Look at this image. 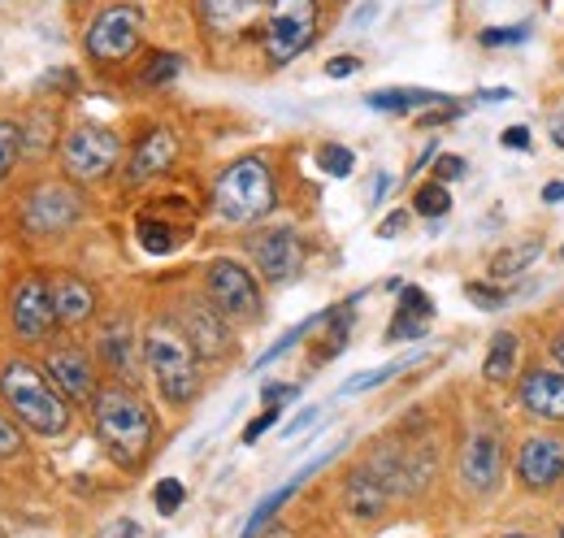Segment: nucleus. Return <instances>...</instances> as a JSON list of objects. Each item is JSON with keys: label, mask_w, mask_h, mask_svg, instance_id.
<instances>
[{"label": "nucleus", "mask_w": 564, "mask_h": 538, "mask_svg": "<svg viewBox=\"0 0 564 538\" xmlns=\"http://www.w3.org/2000/svg\"><path fill=\"white\" fill-rule=\"evenodd\" d=\"M96 434L122 465H140L152 443V412L127 387H105L96 396Z\"/></svg>", "instance_id": "1"}, {"label": "nucleus", "mask_w": 564, "mask_h": 538, "mask_svg": "<svg viewBox=\"0 0 564 538\" xmlns=\"http://www.w3.org/2000/svg\"><path fill=\"white\" fill-rule=\"evenodd\" d=\"M143 361L152 369L156 391L170 404H187L196 396L200 378H196V347L174 322H152L143 335Z\"/></svg>", "instance_id": "2"}, {"label": "nucleus", "mask_w": 564, "mask_h": 538, "mask_svg": "<svg viewBox=\"0 0 564 538\" xmlns=\"http://www.w3.org/2000/svg\"><path fill=\"white\" fill-rule=\"evenodd\" d=\"M0 396L9 400L13 417H22L31 430H40V434H48V439L70 426L66 396H62L40 369H31V365H22V361H13V365L0 374Z\"/></svg>", "instance_id": "3"}, {"label": "nucleus", "mask_w": 564, "mask_h": 538, "mask_svg": "<svg viewBox=\"0 0 564 538\" xmlns=\"http://www.w3.org/2000/svg\"><path fill=\"white\" fill-rule=\"evenodd\" d=\"M213 208L230 226L261 222L274 208V174H270V165L261 157H243V161L226 165L217 187H213Z\"/></svg>", "instance_id": "4"}, {"label": "nucleus", "mask_w": 564, "mask_h": 538, "mask_svg": "<svg viewBox=\"0 0 564 538\" xmlns=\"http://www.w3.org/2000/svg\"><path fill=\"white\" fill-rule=\"evenodd\" d=\"M317 40V0H270L265 57L270 66H291Z\"/></svg>", "instance_id": "5"}, {"label": "nucleus", "mask_w": 564, "mask_h": 538, "mask_svg": "<svg viewBox=\"0 0 564 538\" xmlns=\"http://www.w3.org/2000/svg\"><path fill=\"white\" fill-rule=\"evenodd\" d=\"M143 13L135 4H109L91 26H87V53L96 62H127L140 49Z\"/></svg>", "instance_id": "6"}, {"label": "nucleus", "mask_w": 564, "mask_h": 538, "mask_svg": "<svg viewBox=\"0 0 564 538\" xmlns=\"http://www.w3.org/2000/svg\"><path fill=\"white\" fill-rule=\"evenodd\" d=\"M118 152H122V143H118V134L109 131V127H78V131H70L66 143H62L66 174H70V179H83V183L105 179V174L118 165Z\"/></svg>", "instance_id": "7"}, {"label": "nucleus", "mask_w": 564, "mask_h": 538, "mask_svg": "<svg viewBox=\"0 0 564 538\" xmlns=\"http://www.w3.org/2000/svg\"><path fill=\"white\" fill-rule=\"evenodd\" d=\"M209 300L226 318H239V322H252L261 313L257 278L239 266V261H226V257L209 266Z\"/></svg>", "instance_id": "8"}, {"label": "nucleus", "mask_w": 564, "mask_h": 538, "mask_svg": "<svg viewBox=\"0 0 564 538\" xmlns=\"http://www.w3.org/2000/svg\"><path fill=\"white\" fill-rule=\"evenodd\" d=\"M78 213H83V201H78V192H70L66 183H40L26 204H22V222H26V230H35V235H53V230H66L78 222Z\"/></svg>", "instance_id": "9"}, {"label": "nucleus", "mask_w": 564, "mask_h": 538, "mask_svg": "<svg viewBox=\"0 0 564 538\" xmlns=\"http://www.w3.org/2000/svg\"><path fill=\"white\" fill-rule=\"evenodd\" d=\"M57 322V304H53V282L44 278H22V287L13 291V326L22 338H44Z\"/></svg>", "instance_id": "10"}, {"label": "nucleus", "mask_w": 564, "mask_h": 538, "mask_svg": "<svg viewBox=\"0 0 564 538\" xmlns=\"http://www.w3.org/2000/svg\"><path fill=\"white\" fill-rule=\"evenodd\" d=\"M517 473L530 491H547L564 477V439L556 434H534L521 443V456H517Z\"/></svg>", "instance_id": "11"}, {"label": "nucleus", "mask_w": 564, "mask_h": 538, "mask_svg": "<svg viewBox=\"0 0 564 538\" xmlns=\"http://www.w3.org/2000/svg\"><path fill=\"white\" fill-rule=\"evenodd\" d=\"M499 470H503V452H499V439L491 430H474V439L465 443L460 452V482L478 495H487L499 486Z\"/></svg>", "instance_id": "12"}, {"label": "nucleus", "mask_w": 564, "mask_h": 538, "mask_svg": "<svg viewBox=\"0 0 564 538\" xmlns=\"http://www.w3.org/2000/svg\"><path fill=\"white\" fill-rule=\"evenodd\" d=\"M252 257H257V269L270 278V282H291L300 266H304V252H300V239L291 226H279V230H265L257 244H252Z\"/></svg>", "instance_id": "13"}, {"label": "nucleus", "mask_w": 564, "mask_h": 538, "mask_svg": "<svg viewBox=\"0 0 564 538\" xmlns=\"http://www.w3.org/2000/svg\"><path fill=\"white\" fill-rule=\"evenodd\" d=\"M521 404L543 421H564V369H530L521 383Z\"/></svg>", "instance_id": "14"}, {"label": "nucleus", "mask_w": 564, "mask_h": 538, "mask_svg": "<svg viewBox=\"0 0 564 538\" xmlns=\"http://www.w3.org/2000/svg\"><path fill=\"white\" fill-rule=\"evenodd\" d=\"M183 335H187V343L200 352V356H221L226 352V343H230V335H226V313L217 309V304H187L183 309Z\"/></svg>", "instance_id": "15"}, {"label": "nucleus", "mask_w": 564, "mask_h": 538, "mask_svg": "<svg viewBox=\"0 0 564 538\" xmlns=\"http://www.w3.org/2000/svg\"><path fill=\"white\" fill-rule=\"evenodd\" d=\"M48 374H53V383H57V391L66 396V400H91L96 396V378H91V361L78 352V347H62V352H53L48 356Z\"/></svg>", "instance_id": "16"}, {"label": "nucleus", "mask_w": 564, "mask_h": 538, "mask_svg": "<svg viewBox=\"0 0 564 538\" xmlns=\"http://www.w3.org/2000/svg\"><path fill=\"white\" fill-rule=\"evenodd\" d=\"M326 461H330V452H322V456H313V461H308L304 470H300V473H291V477L282 482V486H279V491H274V495H265V499H261V504L252 508V517H248V526H243V538H257V535H261V530L270 526V517H274V513H279L282 504H286V499H291V495H295V491H300V486H304V482H308L313 473L322 470Z\"/></svg>", "instance_id": "17"}, {"label": "nucleus", "mask_w": 564, "mask_h": 538, "mask_svg": "<svg viewBox=\"0 0 564 538\" xmlns=\"http://www.w3.org/2000/svg\"><path fill=\"white\" fill-rule=\"evenodd\" d=\"M174 157H178L174 134H170V131H148L140 139V148H135V157H131V179H135V183H143V179L165 174V170L174 165Z\"/></svg>", "instance_id": "18"}, {"label": "nucleus", "mask_w": 564, "mask_h": 538, "mask_svg": "<svg viewBox=\"0 0 564 538\" xmlns=\"http://www.w3.org/2000/svg\"><path fill=\"white\" fill-rule=\"evenodd\" d=\"M53 304H57V322H66V326H78L96 313V295L83 278H57L53 282Z\"/></svg>", "instance_id": "19"}, {"label": "nucleus", "mask_w": 564, "mask_h": 538, "mask_svg": "<svg viewBox=\"0 0 564 538\" xmlns=\"http://www.w3.org/2000/svg\"><path fill=\"white\" fill-rule=\"evenodd\" d=\"M387 495H391L387 482L365 465V470L352 473V482H348V513L360 517V521H369V517H378V513L387 508Z\"/></svg>", "instance_id": "20"}, {"label": "nucleus", "mask_w": 564, "mask_h": 538, "mask_svg": "<svg viewBox=\"0 0 564 538\" xmlns=\"http://www.w3.org/2000/svg\"><path fill=\"white\" fill-rule=\"evenodd\" d=\"M430 313H434V304L422 287H404L400 291V318L391 322L387 338H422L430 326Z\"/></svg>", "instance_id": "21"}, {"label": "nucleus", "mask_w": 564, "mask_h": 538, "mask_svg": "<svg viewBox=\"0 0 564 538\" xmlns=\"http://www.w3.org/2000/svg\"><path fill=\"white\" fill-rule=\"evenodd\" d=\"M200 4H205L209 26L213 31H221V35H230V31L248 26V22L265 9V0H200Z\"/></svg>", "instance_id": "22"}, {"label": "nucleus", "mask_w": 564, "mask_h": 538, "mask_svg": "<svg viewBox=\"0 0 564 538\" xmlns=\"http://www.w3.org/2000/svg\"><path fill=\"white\" fill-rule=\"evenodd\" d=\"M365 105L378 109V114H409V109H417V105H447V96L422 92V87H382V92H369Z\"/></svg>", "instance_id": "23"}, {"label": "nucleus", "mask_w": 564, "mask_h": 538, "mask_svg": "<svg viewBox=\"0 0 564 538\" xmlns=\"http://www.w3.org/2000/svg\"><path fill=\"white\" fill-rule=\"evenodd\" d=\"M517 356H521V347H517V335H512V331H499V335H491L487 365H482L487 383H508V378L517 374Z\"/></svg>", "instance_id": "24"}, {"label": "nucleus", "mask_w": 564, "mask_h": 538, "mask_svg": "<svg viewBox=\"0 0 564 538\" xmlns=\"http://www.w3.org/2000/svg\"><path fill=\"white\" fill-rule=\"evenodd\" d=\"M539 252H543V244H539V239H525L521 248L499 252V257L491 261V273H495V278H512V273H521L530 261H539Z\"/></svg>", "instance_id": "25"}, {"label": "nucleus", "mask_w": 564, "mask_h": 538, "mask_svg": "<svg viewBox=\"0 0 564 538\" xmlns=\"http://www.w3.org/2000/svg\"><path fill=\"white\" fill-rule=\"evenodd\" d=\"M417 356H404V361H391V365H378V369H369V374H356L344 383V396H360V391H373V387H382L387 378H395V374H404L409 365H413Z\"/></svg>", "instance_id": "26"}, {"label": "nucleus", "mask_w": 564, "mask_h": 538, "mask_svg": "<svg viewBox=\"0 0 564 538\" xmlns=\"http://www.w3.org/2000/svg\"><path fill=\"white\" fill-rule=\"evenodd\" d=\"M100 356L113 365V369H131V331L127 326H109L100 338Z\"/></svg>", "instance_id": "27"}, {"label": "nucleus", "mask_w": 564, "mask_h": 538, "mask_svg": "<svg viewBox=\"0 0 564 538\" xmlns=\"http://www.w3.org/2000/svg\"><path fill=\"white\" fill-rule=\"evenodd\" d=\"M413 208L422 213V217H443L447 208H452V196H447V183H422L417 187V196H413Z\"/></svg>", "instance_id": "28"}, {"label": "nucleus", "mask_w": 564, "mask_h": 538, "mask_svg": "<svg viewBox=\"0 0 564 538\" xmlns=\"http://www.w3.org/2000/svg\"><path fill=\"white\" fill-rule=\"evenodd\" d=\"M140 244L148 252H170V248L178 244V230H170V226L156 222V217H140Z\"/></svg>", "instance_id": "29"}, {"label": "nucleus", "mask_w": 564, "mask_h": 538, "mask_svg": "<svg viewBox=\"0 0 564 538\" xmlns=\"http://www.w3.org/2000/svg\"><path fill=\"white\" fill-rule=\"evenodd\" d=\"M178 69H183V57H178V53H152L148 66H143V83H148V87L170 83V78H178Z\"/></svg>", "instance_id": "30"}, {"label": "nucleus", "mask_w": 564, "mask_h": 538, "mask_svg": "<svg viewBox=\"0 0 564 538\" xmlns=\"http://www.w3.org/2000/svg\"><path fill=\"white\" fill-rule=\"evenodd\" d=\"M183 495H187V486H183L178 477H161V482H156V491H152V504H156V513H161V517H170V513H178V508H183Z\"/></svg>", "instance_id": "31"}, {"label": "nucleus", "mask_w": 564, "mask_h": 538, "mask_svg": "<svg viewBox=\"0 0 564 538\" xmlns=\"http://www.w3.org/2000/svg\"><path fill=\"white\" fill-rule=\"evenodd\" d=\"M317 165H322L330 179H348V174H352V152L339 148V143H326V148L317 152Z\"/></svg>", "instance_id": "32"}, {"label": "nucleus", "mask_w": 564, "mask_h": 538, "mask_svg": "<svg viewBox=\"0 0 564 538\" xmlns=\"http://www.w3.org/2000/svg\"><path fill=\"white\" fill-rule=\"evenodd\" d=\"M18 152H22V131L13 122H0V183H4L9 165L18 161Z\"/></svg>", "instance_id": "33"}, {"label": "nucleus", "mask_w": 564, "mask_h": 538, "mask_svg": "<svg viewBox=\"0 0 564 538\" xmlns=\"http://www.w3.org/2000/svg\"><path fill=\"white\" fill-rule=\"evenodd\" d=\"M317 322H322V313H317V318H308V322H300V326H295V331H286V335H282L279 343H274V347H270V352H265V356H257V369H265V365H270V361H279L282 352H286V347H291V343H300V338L308 335V331H313V326H317Z\"/></svg>", "instance_id": "34"}, {"label": "nucleus", "mask_w": 564, "mask_h": 538, "mask_svg": "<svg viewBox=\"0 0 564 538\" xmlns=\"http://www.w3.org/2000/svg\"><path fill=\"white\" fill-rule=\"evenodd\" d=\"M274 421H279V404H265V412H261L257 421L243 426V443H257L265 430H274Z\"/></svg>", "instance_id": "35"}, {"label": "nucleus", "mask_w": 564, "mask_h": 538, "mask_svg": "<svg viewBox=\"0 0 564 538\" xmlns=\"http://www.w3.org/2000/svg\"><path fill=\"white\" fill-rule=\"evenodd\" d=\"M525 35H530V26H512V31L491 26V31H482V44H487V49H499V44H525Z\"/></svg>", "instance_id": "36"}, {"label": "nucleus", "mask_w": 564, "mask_h": 538, "mask_svg": "<svg viewBox=\"0 0 564 538\" xmlns=\"http://www.w3.org/2000/svg\"><path fill=\"white\" fill-rule=\"evenodd\" d=\"M18 452H22V434H18V426L9 417H0V461L4 456H18Z\"/></svg>", "instance_id": "37"}, {"label": "nucleus", "mask_w": 564, "mask_h": 538, "mask_svg": "<svg viewBox=\"0 0 564 538\" xmlns=\"http://www.w3.org/2000/svg\"><path fill=\"white\" fill-rule=\"evenodd\" d=\"M465 295H469L474 304H482V309H499V304L508 300L503 291H495V287H482V282H469V287H465Z\"/></svg>", "instance_id": "38"}, {"label": "nucleus", "mask_w": 564, "mask_h": 538, "mask_svg": "<svg viewBox=\"0 0 564 538\" xmlns=\"http://www.w3.org/2000/svg\"><path fill=\"white\" fill-rule=\"evenodd\" d=\"M434 179H438V183L465 179V161H460V157H438V161H434Z\"/></svg>", "instance_id": "39"}, {"label": "nucleus", "mask_w": 564, "mask_h": 538, "mask_svg": "<svg viewBox=\"0 0 564 538\" xmlns=\"http://www.w3.org/2000/svg\"><path fill=\"white\" fill-rule=\"evenodd\" d=\"M356 69H360V57H330V62H326V74H330V78H352Z\"/></svg>", "instance_id": "40"}, {"label": "nucleus", "mask_w": 564, "mask_h": 538, "mask_svg": "<svg viewBox=\"0 0 564 538\" xmlns=\"http://www.w3.org/2000/svg\"><path fill=\"white\" fill-rule=\"evenodd\" d=\"M499 143L512 148V152H525V148H530V131H525V127H508V131L499 134Z\"/></svg>", "instance_id": "41"}, {"label": "nucleus", "mask_w": 564, "mask_h": 538, "mask_svg": "<svg viewBox=\"0 0 564 538\" xmlns=\"http://www.w3.org/2000/svg\"><path fill=\"white\" fill-rule=\"evenodd\" d=\"M404 226H409V213H391V217L378 226V235H382V239H391V235H400Z\"/></svg>", "instance_id": "42"}, {"label": "nucleus", "mask_w": 564, "mask_h": 538, "mask_svg": "<svg viewBox=\"0 0 564 538\" xmlns=\"http://www.w3.org/2000/svg\"><path fill=\"white\" fill-rule=\"evenodd\" d=\"M313 421H317V408H304V412H300V417H295V421H291L282 434H286V439H295V434H300V430H308Z\"/></svg>", "instance_id": "43"}, {"label": "nucleus", "mask_w": 564, "mask_h": 538, "mask_svg": "<svg viewBox=\"0 0 564 538\" xmlns=\"http://www.w3.org/2000/svg\"><path fill=\"white\" fill-rule=\"evenodd\" d=\"M261 396H265V404H286V400H295V387H291V383H279V387H265Z\"/></svg>", "instance_id": "44"}, {"label": "nucleus", "mask_w": 564, "mask_h": 538, "mask_svg": "<svg viewBox=\"0 0 564 538\" xmlns=\"http://www.w3.org/2000/svg\"><path fill=\"white\" fill-rule=\"evenodd\" d=\"M543 201H547V204H564V183H547V187H543Z\"/></svg>", "instance_id": "45"}, {"label": "nucleus", "mask_w": 564, "mask_h": 538, "mask_svg": "<svg viewBox=\"0 0 564 538\" xmlns=\"http://www.w3.org/2000/svg\"><path fill=\"white\" fill-rule=\"evenodd\" d=\"M478 100H512V92L508 87H487V92H478Z\"/></svg>", "instance_id": "46"}, {"label": "nucleus", "mask_w": 564, "mask_h": 538, "mask_svg": "<svg viewBox=\"0 0 564 538\" xmlns=\"http://www.w3.org/2000/svg\"><path fill=\"white\" fill-rule=\"evenodd\" d=\"M552 139L564 148V109H556V114H552Z\"/></svg>", "instance_id": "47"}, {"label": "nucleus", "mask_w": 564, "mask_h": 538, "mask_svg": "<svg viewBox=\"0 0 564 538\" xmlns=\"http://www.w3.org/2000/svg\"><path fill=\"white\" fill-rule=\"evenodd\" d=\"M552 352H556V365H561V369H564V335L556 338V347H552Z\"/></svg>", "instance_id": "48"}, {"label": "nucleus", "mask_w": 564, "mask_h": 538, "mask_svg": "<svg viewBox=\"0 0 564 538\" xmlns=\"http://www.w3.org/2000/svg\"><path fill=\"white\" fill-rule=\"evenodd\" d=\"M508 538H530V535H508Z\"/></svg>", "instance_id": "49"}]
</instances>
